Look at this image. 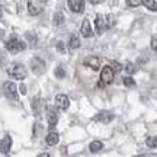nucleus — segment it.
Listing matches in <instances>:
<instances>
[{
  "label": "nucleus",
  "mask_w": 157,
  "mask_h": 157,
  "mask_svg": "<svg viewBox=\"0 0 157 157\" xmlns=\"http://www.w3.org/2000/svg\"><path fill=\"white\" fill-rule=\"evenodd\" d=\"M6 73L9 74L12 78H15V80H23L28 76V70L21 63H12L10 66H7Z\"/></svg>",
  "instance_id": "1"
},
{
  "label": "nucleus",
  "mask_w": 157,
  "mask_h": 157,
  "mask_svg": "<svg viewBox=\"0 0 157 157\" xmlns=\"http://www.w3.org/2000/svg\"><path fill=\"white\" fill-rule=\"evenodd\" d=\"M25 48H26V44L19 38H12L6 42V50L9 51V52H13V54L21 52V51H23Z\"/></svg>",
  "instance_id": "2"
},
{
  "label": "nucleus",
  "mask_w": 157,
  "mask_h": 157,
  "mask_svg": "<svg viewBox=\"0 0 157 157\" xmlns=\"http://www.w3.org/2000/svg\"><path fill=\"white\" fill-rule=\"evenodd\" d=\"M44 10V0H28V12L31 16H38Z\"/></svg>",
  "instance_id": "3"
},
{
  "label": "nucleus",
  "mask_w": 157,
  "mask_h": 157,
  "mask_svg": "<svg viewBox=\"0 0 157 157\" xmlns=\"http://www.w3.org/2000/svg\"><path fill=\"white\" fill-rule=\"evenodd\" d=\"M3 92H5V96L7 98V99H10V101H13V102L17 101V87L13 82H7V83H5V86H3Z\"/></svg>",
  "instance_id": "4"
},
{
  "label": "nucleus",
  "mask_w": 157,
  "mask_h": 157,
  "mask_svg": "<svg viewBox=\"0 0 157 157\" xmlns=\"http://www.w3.org/2000/svg\"><path fill=\"white\" fill-rule=\"evenodd\" d=\"M113 76H115V73H113V70L111 68V66H103V68H102L101 71V84H111L113 82Z\"/></svg>",
  "instance_id": "5"
},
{
  "label": "nucleus",
  "mask_w": 157,
  "mask_h": 157,
  "mask_svg": "<svg viewBox=\"0 0 157 157\" xmlns=\"http://www.w3.org/2000/svg\"><path fill=\"white\" fill-rule=\"evenodd\" d=\"M95 28H96V32L99 35H102L105 31H106V17L101 15V13H98L95 17Z\"/></svg>",
  "instance_id": "6"
},
{
  "label": "nucleus",
  "mask_w": 157,
  "mask_h": 157,
  "mask_svg": "<svg viewBox=\"0 0 157 157\" xmlns=\"http://www.w3.org/2000/svg\"><path fill=\"white\" fill-rule=\"evenodd\" d=\"M54 102H56V106L60 108L61 111H66V109H68V106H70V99H68V96H66V95H57Z\"/></svg>",
  "instance_id": "7"
},
{
  "label": "nucleus",
  "mask_w": 157,
  "mask_h": 157,
  "mask_svg": "<svg viewBox=\"0 0 157 157\" xmlns=\"http://www.w3.org/2000/svg\"><path fill=\"white\" fill-rule=\"evenodd\" d=\"M84 66H86V67H89V68H92L93 71H98V70L101 68V60H99L96 56H90V57H87V58L84 60Z\"/></svg>",
  "instance_id": "8"
},
{
  "label": "nucleus",
  "mask_w": 157,
  "mask_h": 157,
  "mask_svg": "<svg viewBox=\"0 0 157 157\" xmlns=\"http://www.w3.org/2000/svg\"><path fill=\"white\" fill-rule=\"evenodd\" d=\"M84 0H68V7L74 12V13H83L84 12Z\"/></svg>",
  "instance_id": "9"
},
{
  "label": "nucleus",
  "mask_w": 157,
  "mask_h": 157,
  "mask_svg": "<svg viewBox=\"0 0 157 157\" xmlns=\"http://www.w3.org/2000/svg\"><path fill=\"white\" fill-rule=\"evenodd\" d=\"M12 144H13V141H12L10 135H5V137H3V138L0 140V151L3 153V154H7V153H10Z\"/></svg>",
  "instance_id": "10"
},
{
  "label": "nucleus",
  "mask_w": 157,
  "mask_h": 157,
  "mask_svg": "<svg viewBox=\"0 0 157 157\" xmlns=\"http://www.w3.org/2000/svg\"><path fill=\"white\" fill-rule=\"evenodd\" d=\"M31 66H32V70H34L35 74H42L45 71V63L38 57L31 61Z\"/></svg>",
  "instance_id": "11"
},
{
  "label": "nucleus",
  "mask_w": 157,
  "mask_h": 157,
  "mask_svg": "<svg viewBox=\"0 0 157 157\" xmlns=\"http://www.w3.org/2000/svg\"><path fill=\"white\" fill-rule=\"evenodd\" d=\"M80 32L83 35L84 38H90L93 36V31H92V25H90V21L89 19H84L82 26H80Z\"/></svg>",
  "instance_id": "12"
},
{
  "label": "nucleus",
  "mask_w": 157,
  "mask_h": 157,
  "mask_svg": "<svg viewBox=\"0 0 157 157\" xmlns=\"http://www.w3.org/2000/svg\"><path fill=\"white\" fill-rule=\"evenodd\" d=\"M112 119H113V115L111 112H108V111H102V112H99L95 117V121L102 124H109Z\"/></svg>",
  "instance_id": "13"
},
{
  "label": "nucleus",
  "mask_w": 157,
  "mask_h": 157,
  "mask_svg": "<svg viewBox=\"0 0 157 157\" xmlns=\"http://www.w3.org/2000/svg\"><path fill=\"white\" fill-rule=\"evenodd\" d=\"M47 121H48V125H50V128H52L54 125H57L58 122V115H57L52 109H48V115H47Z\"/></svg>",
  "instance_id": "14"
},
{
  "label": "nucleus",
  "mask_w": 157,
  "mask_h": 157,
  "mask_svg": "<svg viewBox=\"0 0 157 157\" xmlns=\"http://www.w3.org/2000/svg\"><path fill=\"white\" fill-rule=\"evenodd\" d=\"M60 140V137L57 132H50V134L47 135V138H45V143L48 144V146H56L57 143Z\"/></svg>",
  "instance_id": "15"
},
{
  "label": "nucleus",
  "mask_w": 157,
  "mask_h": 157,
  "mask_svg": "<svg viewBox=\"0 0 157 157\" xmlns=\"http://www.w3.org/2000/svg\"><path fill=\"white\" fill-rule=\"evenodd\" d=\"M102 148H103V144H102L101 141H92L89 146V150L92 153H96V151H101Z\"/></svg>",
  "instance_id": "16"
},
{
  "label": "nucleus",
  "mask_w": 157,
  "mask_h": 157,
  "mask_svg": "<svg viewBox=\"0 0 157 157\" xmlns=\"http://www.w3.org/2000/svg\"><path fill=\"white\" fill-rule=\"evenodd\" d=\"M143 3H144V6H146L148 10H151V12L157 10V2L156 0H143Z\"/></svg>",
  "instance_id": "17"
},
{
  "label": "nucleus",
  "mask_w": 157,
  "mask_h": 157,
  "mask_svg": "<svg viewBox=\"0 0 157 157\" xmlns=\"http://www.w3.org/2000/svg\"><path fill=\"white\" fill-rule=\"evenodd\" d=\"M80 39L77 38V36H71V39H70V42H68V47L71 48V50H77V48H80Z\"/></svg>",
  "instance_id": "18"
},
{
  "label": "nucleus",
  "mask_w": 157,
  "mask_h": 157,
  "mask_svg": "<svg viewBox=\"0 0 157 157\" xmlns=\"http://www.w3.org/2000/svg\"><path fill=\"white\" fill-rule=\"evenodd\" d=\"M63 23H64V15H63L61 12H57L56 15H54V25L60 26Z\"/></svg>",
  "instance_id": "19"
},
{
  "label": "nucleus",
  "mask_w": 157,
  "mask_h": 157,
  "mask_svg": "<svg viewBox=\"0 0 157 157\" xmlns=\"http://www.w3.org/2000/svg\"><path fill=\"white\" fill-rule=\"evenodd\" d=\"M122 83L127 86V87H135V80L131 76H125L122 78Z\"/></svg>",
  "instance_id": "20"
},
{
  "label": "nucleus",
  "mask_w": 157,
  "mask_h": 157,
  "mask_svg": "<svg viewBox=\"0 0 157 157\" xmlns=\"http://www.w3.org/2000/svg\"><path fill=\"white\" fill-rule=\"evenodd\" d=\"M146 144L150 147V148H156L157 147V138L156 137H148V138L146 140Z\"/></svg>",
  "instance_id": "21"
},
{
  "label": "nucleus",
  "mask_w": 157,
  "mask_h": 157,
  "mask_svg": "<svg viewBox=\"0 0 157 157\" xmlns=\"http://www.w3.org/2000/svg\"><path fill=\"white\" fill-rule=\"evenodd\" d=\"M125 70H127V73H128V74L137 73V67H135V64H132V63H127V66H125Z\"/></svg>",
  "instance_id": "22"
},
{
  "label": "nucleus",
  "mask_w": 157,
  "mask_h": 157,
  "mask_svg": "<svg viewBox=\"0 0 157 157\" xmlns=\"http://www.w3.org/2000/svg\"><path fill=\"white\" fill-rule=\"evenodd\" d=\"M54 74H56L57 78H64L66 77V71H64V68L63 67H57L56 71H54Z\"/></svg>",
  "instance_id": "23"
},
{
  "label": "nucleus",
  "mask_w": 157,
  "mask_h": 157,
  "mask_svg": "<svg viewBox=\"0 0 157 157\" xmlns=\"http://www.w3.org/2000/svg\"><path fill=\"white\" fill-rule=\"evenodd\" d=\"M111 68L113 70V73H119L121 70H122V66L119 64L118 61H112V66H111Z\"/></svg>",
  "instance_id": "24"
},
{
  "label": "nucleus",
  "mask_w": 157,
  "mask_h": 157,
  "mask_svg": "<svg viewBox=\"0 0 157 157\" xmlns=\"http://www.w3.org/2000/svg\"><path fill=\"white\" fill-rule=\"evenodd\" d=\"M25 36L29 39V42H31L32 45L36 44V35H35V34L32 35V32H26V34H25Z\"/></svg>",
  "instance_id": "25"
},
{
  "label": "nucleus",
  "mask_w": 157,
  "mask_h": 157,
  "mask_svg": "<svg viewBox=\"0 0 157 157\" xmlns=\"http://www.w3.org/2000/svg\"><path fill=\"white\" fill-rule=\"evenodd\" d=\"M143 3V0H127V5L129 7H137V6H140Z\"/></svg>",
  "instance_id": "26"
},
{
  "label": "nucleus",
  "mask_w": 157,
  "mask_h": 157,
  "mask_svg": "<svg viewBox=\"0 0 157 157\" xmlns=\"http://www.w3.org/2000/svg\"><path fill=\"white\" fill-rule=\"evenodd\" d=\"M57 50L60 51V52H64V51H66V48H64V42L58 41V42H57Z\"/></svg>",
  "instance_id": "27"
},
{
  "label": "nucleus",
  "mask_w": 157,
  "mask_h": 157,
  "mask_svg": "<svg viewBox=\"0 0 157 157\" xmlns=\"http://www.w3.org/2000/svg\"><path fill=\"white\" fill-rule=\"evenodd\" d=\"M19 90H21V93H22V95H26V86H25L23 83L19 86Z\"/></svg>",
  "instance_id": "28"
},
{
  "label": "nucleus",
  "mask_w": 157,
  "mask_h": 157,
  "mask_svg": "<svg viewBox=\"0 0 157 157\" xmlns=\"http://www.w3.org/2000/svg\"><path fill=\"white\" fill-rule=\"evenodd\" d=\"M151 48H153V51H156V36H153V41H151Z\"/></svg>",
  "instance_id": "29"
},
{
  "label": "nucleus",
  "mask_w": 157,
  "mask_h": 157,
  "mask_svg": "<svg viewBox=\"0 0 157 157\" xmlns=\"http://www.w3.org/2000/svg\"><path fill=\"white\" fill-rule=\"evenodd\" d=\"M90 5H99V3H102L103 0H89Z\"/></svg>",
  "instance_id": "30"
},
{
  "label": "nucleus",
  "mask_w": 157,
  "mask_h": 157,
  "mask_svg": "<svg viewBox=\"0 0 157 157\" xmlns=\"http://www.w3.org/2000/svg\"><path fill=\"white\" fill-rule=\"evenodd\" d=\"M3 16V9H2V6H0V17Z\"/></svg>",
  "instance_id": "31"
}]
</instances>
